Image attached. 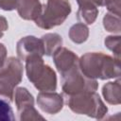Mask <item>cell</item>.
I'll return each mask as SVG.
<instances>
[{
    "label": "cell",
    "instance_id": "1",
    "mask_svg": "<svg viewBox=\"0 0 121 121\" xmlns=\"http://www.w3.org/2000/svg\"><path fill=\"white\" fill-rule=\"evenodd\" d=\"M78 64L81 72L94 79L119 78L121 74L120 60L103 52L85 53L80 57Z\"/></svg>",
    "mask_w": 121,
    "mask_h": 121
},
{
    "label": "cell",
    "instance_id": "2",
    "mask_svg": "<svg viewBox=\"0 0 121 121\" xmlns=\"http://www.w3.org/2000/svg\"><path fill=\"white\" fill-rule=\"evenodd\" d=\"M26 73L27 79L41 92H54L57 89V76L55 71L43 61L41 56H32L26 60Z\"/></svg>",
    "mask_w": 121,
    "mask_h": 121
},
{
    "label": "cell",
    "instance_id": "3",
    "mask_svg": "<svg viewBox=\"0 0 121 121\" xmlns=\"http://www.w3.org/2000/svg\"><path fill=\"white\" fill-rule=\"evenodd\" d=\"M66 103L73 112L95 119H102L108 112L107 106L95 92H85L75 95H68Z\"/></svg>",
    "mask_w": 121,
    "mask_h": 121
},
{
    "label": "cell",
    "instance_id": "4",
    "mask_svg": "<svg viewBox=\"0 0 121 121\" xmlns=\"http://www.w3.org/2000/svg\"><path fill=\"white\" fill-rule=\"evenodd\" d=\"M69 0H47L43 5L40 16L34 21L36 26L43 29H51L60 26L71 13Z\"/></svg>",
    "mask_w": 121,
    "mask_h": 121
},
{
    "label": "cell",
    "instance_id": "5",
    "mask_svg": "<svg viewBox=\"0 0 121 121\" xmlns=\"http://www.w3.org/2000/svg\"><path fill=\"white\" fill-rule=\"evenodd\" d=\"M98 82L86 77L80 70L79 64L75 65L66 73L61 75V89L68 95H75L85 92H95Z\"/></svg>",
    "mask_w": 121,
    "mask_h": 121
},
{
    "label": "cell",
    "instance_id": "6",
    "mask_svg": "<svg viewBox=\"0 0 121 121\" xmlns=\"http://www.w3.org/2000/svg\"><path fill=\"white\" fill-rule=\"evenodd\" d=\"M24 67L21 60L15 57L6 60L3 67L0 68V96L9 100L13 99V93L17 85L22 81Z\"/></svg>",
    "mask_w": 121,
    "mask_h": 121
},
{
    "label": "cell",
    "instance_id": "7",
    "mask_svg": "<svg viewBox=\"0 0 121 121\" xmlns=\"http://www.w3.org/2000/svg\"><path fill=\"white\" fill-rule=\"evenodd\" d=\"M15 106L19 113V119L24 120H44L34 107V97L25 87H17L13 93Z\"/></svg>",
    "mask_w": 121,
    "mask_h": 121
},
{
    "label": "cell",
    "instance_id": "8",
    "mask_svg": "<svg viewBox=\"0 0 121 121\" xmlns=\"http://www.w3.org/2000/svg\"><path fill=\"white\" fill-rule=\"evenodd\" d=\"M16 52L20 60L26 61V59L32 56L44 55V47L42 39H38L35 36L28 35L21 38L16 44Z\"/></svg>",
    "mask_w": 121,
    "mask_h": 121
},
{
    "label": "cell",
    "instance_id": "9",
    "mask_svg": "<svg viewBox=\"0 0 121 121\" xmlns=\"http://www.w3.org/2000/svg\"><path fill=\"white\" fill-rule=\"evenodd\" d=\"M38 107L45 113L56 114L63 107V98L61 95L54 92H41L37 96Z\"/></svg>",
    "mask_w": 121,
    "mask_h": 121
},
{
    "label": "cell",
    "instance_id": "10",
    "mask_svg": "<svg viewBox=\"0 0 121 121\" xmlns=\"http://www.w3.org/2000/svg\"><path fill=\"white\" fill-rule=\"evenodd\" d=\"M52 57L55 66L60 76L66 73L75 65L78 64L79 60L78 57L73 51L69 50L66 47H60L54 52Z\"/></svg>",
    "mask_w": 121,
    "mask_h": 121
},
{
    "label": "cell",
    "instance_id": "11",
    "mask_svg": "<svg viewBox=\"0 0 121 121\" xmlns=\"http://www.w3.org/2000/svg\"><path fill=\"white\" fill-rule=\"evenodd\" d=\"M42 9L40 0H20L16 9L22 19L35 21L40 16Z\"/></svg>",
    "mask_w": 121,
    "mask_h": 121
},
{
    "label": "cell",
    "instance_id": "12",
    "mask_svg": "<svg viewBox=\"0 0 121 121\" xmlns=\"http://www.w3.org/2000/svg\"><path fill=\"white\" fill-rule=\"evenodd\" d=\"M120 79L110 81L102 87V95L104 99L111 105H119L121 103L120 95Z\"/></svg>",
    "mask_w": 121,
    "mask_h": 121
},
{
    "label": "cell",
    "instance_id": "13",
    "mask_svg": "<svg viewBox=\"0 0 121 121\" xmlns=\"http://www.w3.org/2000/svg\"><path fill=\"white\" fill-rule=\"evenodd\" d=\"M78 6L106 7L109 12L120 16V0H77Z\"/></svg>",
    "mask_w": 121,
    "mask_h": 121
},
{
    "label": "cell",
    "instance_id": "14",
    "mask_svg": "<svg viewBox=\"0 0 121 121\" xmlns=\"http://www.w3.org/2000/svg\"><path fill=\"white\" fill-rule=\"evenodd\" d=\"M42 41L44 47V55L52 56L54 52L61 47L62 38L58 33H46L42 36Z\"/></svg>",
    "mask_w": 121,
    "mask_h": 121
},
{
    "label": "cell",
    "instance_id": "15",
    "mask_svg": "<svg viewBox=\"0 0 121 121\" xmlns=\"http://www.w3.org/2000/svg\"><path fill=\"white\" fill-rule=\"evenodd\" d=\"M68 35L73 43L80 44L87 41L89 37V28L83 23H76L70 27Z\"/></svg>",
    "mask_w": 121,
    "mask_h": 121
},
{
    "label": "cell",
    "instance_id": "16",
    "mask_svg": "<svg viewBox=\"0 0 121 121\" xmlns=\"http://www.w3.org/2000/svg\"><path fill=\"white\" fill-rule=\"evenodd\" d=\"M98 15V8L93 6H78L77 18L80 23L85 25H92L95 23Z\"/></svg>",
    "mask_w": 121,
    "mask_h": 121
},
{
    "label": "cell",
    "instance_id": "17",
    "mask_svg": "<svg viewBox=\"0 0 121 121\" xmlns=\"http://www.w3.org/2000/svg\"><path fill=\"white\" fill-rule=\"evenodd\" d=\"M103 26L109 32L119 34V32L121 30L120 16L115 15L111 12L106 13L105 16L103 17Z\"/></svg>",
    "mask_w": 121,
    "mask_h": 121
},
{
    "label": "cell",
    "instance_id": "18",
    "mask_svg": "<svg viewBox=\"0 0 121 121\" xmlns=\"http://www.w3.org/2000/svg\"><path fill=\"white\" fill-rule=\"evenodd\" d=\"M120 35L116 36H108L104 40L105 46L114 53V56L116 59L120 60Z\"/></svg>",
    "mask_w": 121,
    "mask_h": 121
},
{
    "label": "cell",
    "instance_id": "19",
    "mask_svg": "<svg viewBox=\"0 0 121 121\" xmlns=\"http://www.w3.org/2000/svg\"><path fill=\"white\" fill-rule=\"evenodd\" d=\"M15 120L13 110L9 103L4 99H0V121Z\"/></svg>",
    "mask_w": 121,
    "mask_h": 121
},
{
    "label": "cell",
    "instance_id": "20",
    "mask_svg": "<svg viewBox=\"0 0 121 121\" xmlns=\"http://www.w3.org/2000/svg\"><path fill=\"white\" fill-rule=\"evenodd\" d=\"M20 0H0V9L6 11H10L17 9Z\"/></svg>",
    "mask_w": 121,
    "mask_h": 121
},
{
    "label": "cell",
    "instance_id": "21",
    "mask_svg": "<svg viewBox=\"0 0 121 121\" xmlns=\"http://www.w3.org/2000/svg\"><path fill=\"white\" fill-rule=\"evenodd\" d=\"M8 28H9L8 20H7L4 16L0 15V39L3 37L4 32H5L6 30H8Z\"/></svg>",
    "mask_w": 121,
    "mask_h": 121
},
{
    "label": "cell",
    "instance_id": "22",
    "mask_svg": "<svg viewBox=\"0 0 121 121\" xmlns=\"http://www.w3.org/2000/svg\"><path fill=\"white\" fill-rule=\"evenodd\" d=\"M7 60V48L6 46L0 43V68L3 67Z\"/></svg>",
    "mask_w": 121,
    "mask_h": 121
}]
</instances>
